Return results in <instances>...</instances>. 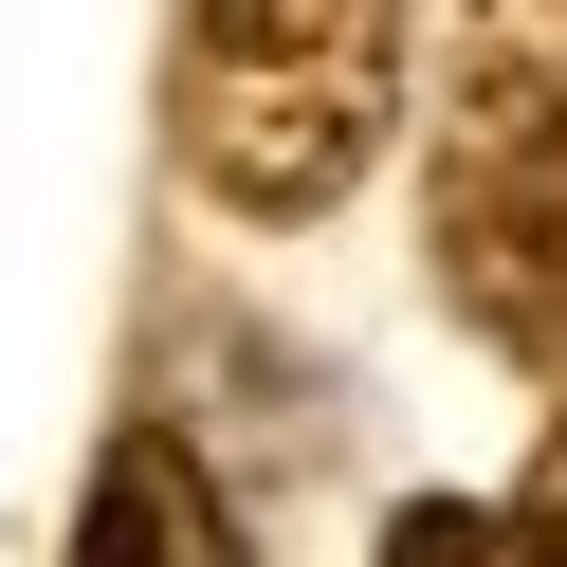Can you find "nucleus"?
<instances>
[{
    "instance_id": "1",
    "label": "nucleus",
    "mask_w": 567,
    "mask_h": 567,
    "mask_svg": "<svg viewBox=\"0 0 567 567\" xmlns=\"http://www.w3.org/2000/svg\"><path fill=\"white\" fill-rule=\"evenodd\" d=\"M165 128H184L202 202L330 220L403 128V0H184Z\"/></svg>"
},
{
    "instance_id": "2",
    "label": "nucleus",
    "mask_w": 567,
    "mask_h": 567,
    "mask_svg": "<svg viewBox=\"0 0 567 567\" xmlns=\"http://www.w3.org/2000/svg\"><path fill=\"white\" fill-rule=\"evenodd\" d=\"M440 147L457 165L567 147V0H440Z\"/></svg>"
},
{
    "instance_id": "3",
    "label": "nucleus",
    "mask_w": 567,
    "mask_h": 567,
    "mask_svg": "<svg viewBox=\"0 0 567 567\" xmlns=\"http://www.w3.org/2000/svg\"><path fill=\"white\" fill-rule=\"evenodd\" d=\"M74 567H257V549H238L220 476H202L165 421H128V440L92 457V494H74Z\"/></svg>"
},
{
    "instance_id": "4",
    "label": "nucleus",
    "mask_w": 567,
    "mask_h": 567,
    "mask_svg": "<svg viewBox=\"0 0 567 567\" xmlns=\"http://www.w3.org/2000/svg\"><path fill=\"white\" fill-rule=\"evenodd\" d=\"M494 567H567V403H549V440H530V476H513V530H494Z\"/></svg>"
},
{
    "instance_id": "5",
    "label": "nucleus",
    "mask_w": 567,
    "mask_h": 567,
    "mask_svg": "<svg viewBox=\"0 0 567 567\" xmlns=\"http://www.w3.org/2000/svg\"><path fill=\"white\" fill-rule=\"evenodd\" d=\"M384 567H494V530H476V513H457V494H421V513H403V530H384Z\"/></svg>"
}]
</instances>
